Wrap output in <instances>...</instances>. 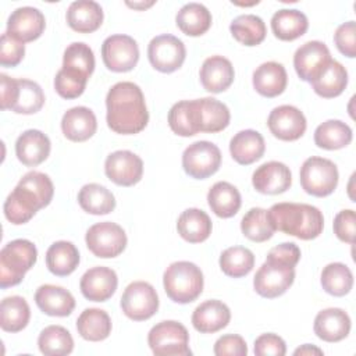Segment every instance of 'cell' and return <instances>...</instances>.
Masks as SVG:
<instances>
[{
	"label": "cell",
	"mask_w": 356,
	"mask_h": 356,
	"mask_svg": "<svg viewBox=\"0 0 356 356\" xmlns=\"http://www.w3.org/2000/svg\"><path fill=\"white\" fill-rule=\"evenodd\" d=\"M44 104V93L39 83L29 79H17V89L11 111L17 114H35Z\"/></svg>",
	"instance_id": "cell-41"
},
{
	"label": "cell",
	"mask_w": 356,
	"mask_h": 356,
	"mask_svg": "<svg viewBox=\"0 0 356 356\" xmlns=\"http://www.w3.org/2000/svg\"><path fill=\"white\" fill-rule=\"evenodd\" d=\"M310 83L318 96L332 99L345 90L348 85V71L339 61L331 58Z\"/></svg>",
	"instance_id": "cell-31"
},
{
	"label": "cell",
	"mask_w": 356,
	"mask_h": 356,
	"mask_svg": "<svg viewBox=\"0 0 356 356\" xmlns=\"http://www.w3.org/2000/svg\"><path fill=\"white\" fill-rule=\"evenodd\" d=\"M120 305L128 318L143 321L153 317L159 310V296L149 282L134 281L125 288Z\"/></svg>",
	"instance_id": "cell-11"
},
{
	"label": "cell",
	"mask_w": 356,
	"mask_h": 356,
	"mask_svg": "<svg viewBox=\"0 0 356 356\" xmlns=\"http://www.w3.org/2000/svg\"><path fill=\"white\" fill-rule=\"evenodd\" d=\"M35 302L47 316L67 317L75 309V299L70 291L63 286L44 284L36 289Z\"/></svg>",
	"instance_id": "cell-24"
},
{
	"label": "cell",
	"mask_w": 356,
	"mask_h": 356,
	"mask_svg": "<svg viewBox=\"0 0 356 356\" xmlns=\"http://www.w3.org/2000/svg\"><path fill=\"white\" fill-rule=\"evenodd\" d=\"M299 179L306 193L324 197L335 191L339 174L334 161L324 157L312 156L303 161Z\"/></svg>",
	"instance_id": "cell-6"
},
{
	"label": "cell",
	"mask_w": 356,
	"mask_h": 356,
	"mask_svg": "<svg viewBox=\"0 0 356 356\" xmlns=\"http://www.w3.org/2000/svg\"><path fill=\"white\" fill-rule=\"evenodd\" d=\"M353 134L348 124L339 120H328L314 131V143L325 150H338L352 142Z\"/></svg>",
	"instance_id": "cell-40"
},
{
	"label": "cell",
	"mask_w": 356,
	"mask_h": 356,
	"mask_svg": "<svg viewBox=\"0 0 356 356\" xmlns=\"http://www.w3.org/2000/svg\"><path fill=\"white\" fill-rule=\"evenodd\" d=\"M38 346L46 356H64L72 352L74 339L67 328L61 325H47L39 334Z\"/></svg>",
	"instance_id": "cell-43"
},
{
	"label": "cell",
	"mask_w": 356,
	"mask_h": 356,
	"mask_svg": "<svg viewBox=\"0 0 356 356\" xmlns=\"http://www.w3.org/2000/svg\"><path fill=\"white\" fill-rule=\"evenodd\" d=\"M193 107V120L199 132L216 134L225 129L229 124L231 114L228 107L214 99L203 97L192 100Z\"/></svg>",
	"instance_id": "cell-18"
},
{
	"label": "cell",
	"mask_w": 356,
	"mask_h": 356,
	"mask_svg": "<svg viewBox=\"0 0 356 356\" xmlns=\"http://www.w3.org/2000/svg\"><path fill=\"white\" fill-rule=\"evenodd\" d=\"M147 343L157 356H189V334L185 325L174 320L160 321L147 334Z\"/></svg>",
	"instance_id": "cell-7"
},
{
	"label": "cell",
	"mask_w": 356,
	"mask_h": 356,
	"mask_svg": "<svg viewBox=\"0 0 356 356\" xmlns=\"http://www.w3.org/2000/svg\"><path fill=\"white\" fill-rule=\"evenodd\" d=\"M264 138L254 129L239 131L232 136L229 142V153L232 159L242 165H249L260 160L264 154Z\"/></svg>",
	"instance_id": "cell-30"
},
{
	"label": "cell",
	"mask_w": 356,
	"mask_h": 356,
	"mask_svg": "<svg viewBox=\"0 0 356 356\" xmlns=\"http://www.w3.org/2000/svg\"><path fill=\"white\" fill-rule=\"evenodd\" d=\"M231 320L229 307L217 299L200 303L192 314V325L202 334H213L228 325Z\"/></svg>",
	"instance_id": "cell-25"
},
{
	"label": "cell",
	"mask_w": 356,
	"mask_h": 356,
	"mask_svg": "<svg viewBox=\"0 0 356 356\" xmlns=\"http://www.w3.org/2000/svg\"><path fill=\"white\" fill-rule=\"evenodd\" d=\"M211 220L200 209H186L177 221V231L189 243L204 242L211 234Z\"/></svg>",
	"instance_id": "cell-33"
},
{
	"label": "cell",
	"mask_w": 356,
	"mask_h": 356,
	"mask_svg": "<svg viewBox=\"0 0 356 356\" xmlns=\"http://www.w3.org/2000/svg\"><path fill=\"white\" fill-rule=\"evenodd\" d=\"M76 331L86 341H103L111 332L110 316L107 312L97 307L85 309L76 320Z\"/></svg>",
	"instance_id": "cell-36"
},
{
	"label": "cell",
	"mask_w": 356,
	"mask_h": 356,
	"mask_svg": "<svg viewBox=\"0 0 356 356\" xmlns=\"http://www.w3.org/2000/svg\"><path fill=\"white\" fill-rule=\"evenodd\" d=\"M46 26L44 15L35 7H18L7 19V33L14 39L26 43L33 42L43 33Z\"/></svg>",
	"instance_id": "cell-17"
},
{
	"label": "cell",
	"mask_w": 356,
	"mask_h": 356,
	"mask_svg": "<svg viewBox=\"0 0 356 356\" xmlns=\"http://www.w3.org/2000/svg\"><path fill=\"white\" fill-rule=\"evenodd\" d=\"M229 31L235 40L245 46L260 44L267 33L264 21L254 14H243L234 18Z\"/></svg>",
	"instance_id": "cell-42"
},
{
	"label": "cell",
	"mask_w": 356,
	"mask_h": 356,
	"mask_svg": "<svg viewBox=\"0 0 356 356\" xmlns=\"http://www.w3.org/2000/svg\"><path fill=\"white\" fill-rule=\"evenodd\" d=\"M107 178L120 186H132L142 179L143 161L129 150H117L107 156L104 161Z\"/></svg>",
	"instance_id": "cell-14"
},
{
	"label": "cell",
	"mask_w": 356,
	"mask_h": 356,
	"mask_svg": "<svg viewBox=\"0 0 356 356\" xmlns=\"http://www.w3.org/2000/svg\"><path fill=\"white\" fill-rule=\"evenodd\" d=\"M68 26L78 33H90L103 22V8L93 0L72 1L65 14Z\"/></svg>",
	"instance_id": "cell-27"
},
{
	"label": "cell",
	"mask_w": 356,
	"mask_h": 356,
	"mask_svg": "<svg viewBox=\"0 0 356 356\" xmlns=\"http://www.w3.org/2000/svg\"><path fill=\"white\" fill-rule=\"evenodd\" d=\"M97 120L95 113L85 107L76 106L67 110L61 118V131L72 142H85L96 134Z\"/></svg>",
	"instance_id": "cell-26"
},
{
	"label": "cell",
	"mask_w": 356,
	"mask_h": 356,
	"mask_svg": "<svg viewBox=\"0 0 356 356\" xmlns=\"http://www.w3.org/2000/svg\"><path fill=\"white\" fill-rule=\"evenodd\" d=\"M267 125L275 138L292 142L303 136L307 122L305 114L298 107L282 104L273 108L267 118Z\"/></svg>",
	"instance_id": "cell-15"
},
{
	"label": "cell",
	"mask_w": 356,
	"mask_h": 356,
	"mask_svg": "<svg viewBox=\"0 0 356 356\" xmlns=\"http://www.w3.org/2000/svg\"><path fill=\"white\" fill-rule=\"evenodd\" d=\"M38 260L36 246L28 239H14L0 250V286L18 285Z\"/></svg>",
	"instance_id": "cell-5"
},
{
	"label": "cell",
	"mask_w": 356,
	"mask_h": 356,
	"mask_svg": "<svg viewBox=\"0 0 356 356\" xmlns=\"http://www.w3.org/2000/svg\"><path fill=\"white\" fill-rule=\"evenodd\" d=\"M313 330L325 342H339L349 335L350 317L339 307H328L317 313Z\"/></svg>",
	"instance_id": "cell-21"
},
{
	"label": "cell",
	"mask_w": 356,
	"mask_h": 356,
	"mask_svg": "<svg viewBox=\"0 0 356 356\" xmlns=\"http://www.w3.org/2000/svg\"><path fill=\"white\" fill-rule=\"evenodd\" d=\"M31 318L28 302L18 295L7 296L0 305V327L6 332L22 331Z\"/></svg>",
	"instance_id": "cell-39"
},
{
	"label": "cell",
	"mask_w": 356,
	"mask_h": 356,
	"mask_svg": "<svg viewBox=\"0 0 356 356\" xmlns=\"http://www.w3.org/2000/svg\"><path fill=\"white\" fill-rule=\"evenodd\" d=\"M254 266V254L243 246L227 248L220 256L221 271L232 278L248 275Z\"/></svg>",
	"instance_id": "cell-44"
},
{
	"label": "cell",
	"mask_w": 356,
	"mask_h": 356,
	"mask_svg": "<svg viewBox=\"0 0 356 356\" xmlns=\"http://www.w3.org/2000/svg\"><path fill=\"white\" fill-rule=\"evenodd\" d=\"M295 281V267L266 257V261L257 270L253 278L254 291L267 299L284 295Z\"/></svg>",
	"instance_id": "cell-8"
},
{
	"label": "cell",
	"mask_w": 356,
	"mask_h": 356,
	"mask_svg": "<svg viewBox=\"0 0 356 356\" xmlns=\"http://www.w3.org/2000/svg\"><path fill=\"white\" fill-rule=\"evenodd\" d=\"M268 259H275L280 261H284L292 267L298 264L300 260V249L293 242H284L281 245H277L270 249L267 253Z\"/></svg>",
	"instance_id": "cell-54"
},
{
	"label": "cell",
	"mask_w": 356,
	"mask_h": 356,
	"mask_svg": "<svg viewBox=\"0 0 356 356\" xmlns=\"http://www.w3.org/2000/svg\"><path fill=\"white\" fill-rule=\"evenodd\" d=\"M213 352L216 356H246L248 345L241 335L227 334L216 341Z\"/></svg>",
	"instance_id": "cell-51"
},
{
	"label": "cell",
	"mask_w": 356,
	"mask_h": 356,
	"mask_svg": "<svg viewBox=\"0 0 356 356\" xmlns=\"http://www.w3.org/2000/svg\"><path fill=\"white\" fill-rule=\"evenodd\" d=\"M241 231L242 234L253 241V242H266L274 235V228L271 227L267 210L261 207H252L241 221Z\"/></svg>",
	"instance_id": "cell-46"
},
{
	"label": "cell",
	"mask_w": 356,
	"mask_h": 356,
	"mask_svg": "<svg viewBox=\"0 0 356 356\" xmlns=\"http://www.w3.org/2000/svg\"><path fill=\"white\" fill-rule=\"evenodd\" d=\"M102 58L110 71L128 72L139 61L138 43L128 35H111L102 44Z\"/></svg>",
	"instance_id": "cell-13"
},
{
	"label": "cell",
	"mask_w": 356,
	"mask_h": 356,
	"mask_svg": "<svg viewBox=\"0 0 356 356\" xmlns=\"http://www.w3.org/2000/svg\"><path fill=\"white\" fill-rule=\"evenodd\" d=\"M331 60L330 50L320 40H310L299 46L293 54V67L298 76L305 82H312Z\"/></svg>",
	"instance_id": "cell-16"
},
{
	"label": "cell",
	"mask_w": 356,
	"mask_h": 356,
	"mask_svg": "<svg viewBox=\"0 0 356 356\" xmlns=\"http://www.w3.org/2000/svg\"><path fill=\"white\" fill-rule=\"evenodd\" d=\"M78 203L81 209L89 214L103 216L115 209L114 195L100 184H86L78 193Z\"/></svg>",
	"instance_id": "cell-38"
},
{
	"label": "cell",
	"mask_w": 356,
	"mask_h": 356,
	"mask_svg": "<svg viewBox=\"0 0 356 356\" xmlns=\"http://www.w3.org/2000/svg\"><path fill=\"white\" fill-rule=\"evenodd\" d=\"M175 24L188 36H200L211 26V14L200 3H188L177 13Z\"/></svg>",
	"instance_id": "cell-37"
},
{
	"label": "cell",
	"mask_w": 356,
	"mask_h": 356,
	"mask_svg": "<svg viewBox=\"0 0 356 356\" xmlns=\"http://www.w3.org/2000/svg\"><path fill=\"white\" fill-rule=\"evenodd\" d=\"M309 28L307 17L296 8H282L271 17V29L280 40L291 42L306 33Z\"/></svg>",
	"instance_id": "cell-32"
},
{
	"label": "cell",
	"mask_w": 356,
	"mask_h": 356,
	"mask_svg": "<svg viewBox=\"0 0 356 356\" xmlns=\"http://www.w3.org/2000/svg\"><path fill=\"white\" fill-rule=\"evenodd\" d=\"M107 125L121 135H134L145 129L149 111L142 89L134 82H117L106 96Z\"/></svg>",
	"instance_id": "cell-1"
},
{
	"label": "cell",
	"mask_w": 356,
	"mask_h": 356,
	"mask_svg": "<svg viewBox=\"0 0 356 356\" xmlns=\"http://www.w3.org/2000/svg\"><path fill=\"white\" fill-rule=\"evenodd\" d=\"M53 195L54 186L49 175L40 171H29L7 196L3 206L4 216L11 224H25L36 211L50 204Z\"/></svg>",
	"instance_id": "cell-2"
},
{
	"label": "cell",
	"mask_w": 356,
	"mask_h": 356,
	"mask_svg": "<svg viewBox=\"0 0 356 356\" xmlns=\"http://www.w3.org/2000/svg\"><path fill=\"white\" fill-rule=\"evenodd\" d=\"M334 42L337 49L346 57H356V24L355 21H348L341 24L335 33Z\"/></svg>",
	"instance_id": "cell-49"
},
{
	"label": "cell",
	"mask_w": 356,
	"mask_h": 356,
	"mask_svg": "<svg viewBox=\"0 0 356 356\" xmlns=\"http://www.w3.org/2000/svg\"><path fill=\"white\" fill-rule=\"evenodd\" d=\"M253 350L257 356H284L286 353V345L277 334L267 332L256 338Z\"/></svg>",
	"instance_id": "cell-52"
},
{
	"label": "cell",
	"mask_w": 356,
	"mask_h": 356,
	"mask_svg": "<svg viewBox=\"0 0 356 356\" xmlns=\"http://www.w3.org/2000/svg\"><path fill=\"white\" fill-rule=\"evenodd\" d=\"M293 355H323V350L314 345H309V343H305L302 345L300 348L295 349Z\"/></svg>",
	"instance_id": "cell-56"
},
{
	"label": "cell",
	"mask_w": 356,
	"mask_h": 356,
	"mask_svg": "<svg viewBox=\"0 0 356 356\" xmlns=\"http://www.w3.org/2000/svg\"><path fill=\"white\" fill-rule=\"evenodd\" d=\"M200 82L210 93H221L227 90L235 78L232 63L222 56H211L206 58L200 67Z\"/></svg>",
	"instance_id": "cell-23"
},
{
	"label": "cell",
	"mask_w": 356,
	"mask_h": 356,
	"mask_svg": "<svg viewBox=\"0 0 356 356\" xmlns=\"http://www.w3.org/2000/svg\"><path fill=\"white\" fill-rule=\"evenodd\" d=\"M267 217L274 231L303 241L317 238L324 228L323 213L316 206L306 203H275L267 210Z\"/></svg>",
	"instance_id": "cell-3"
},
{
	"label": "cell",
	"mask_w": 356,
	"mask_h": 356,
	"mask_svg": "<svg viewBox=\"0 0 356 356\" xmlns=\"http://www.w3.org/2000/svg\"><path fill=\"white\" fill-rule=\"evenodd\" d=\"M221 165V152L209 140H197L182 153L184 171L195 179H206L216 174Z\"/></svg>",
	"instance_id": "cell-10"
},
{
	"label": "cell",
	"mask_w": 356,
	"mask_h": 356,
	"mask_svg": "<svg viewBox=\"0 0 356 356\" xmlns=\"http://www.w3.org/2000/svg\"><path fill=\"white\" fill-rule=\"evenodd\" d=\"M203 273L191 261L171 263L163 275V285L167 296L175 303H191L196 300L203 291Z\"/></svg>",
	"instance_id": "cell-4"
},
{
	"label": "cell",
	"mask_w": 356,
	"mask_h": 356,
	"mask_svg": "<svg viewBox=\"0 0 356 356\" xmlns=\"http://www.w3.org/2000/svg\"><path fill=\"white\" fill-rule=\"evenodd\" d=\"M253 188L263 195L286 192L292 185V174L281 161H267L257 167L252 175Z\"/></svg>",
	"instance_id": "cell-20"
},
{
	"label": "cell",
	"mask_w": 356,
	"mask_h": 356,
	"mask_svg": "<svg viewBox=\"0 0 356 356\" xmlns=\"http://www.w3.org/2000/svg\"><path fill=\"white\" fill-rule=\"evenodd\" d=\"M88 249L102 259L117 257L127 248V234L115 222L103 221L93 224L85 235Z\"/></svg>",
	"instance_id": "cell-9"
},
{
	"label": "cell",
	"mask_w": 356,
	"mask_h": 356,
	"mask_svg": "<svg viewBox=\"0 0 356 356\" xmlns=\"http://www.w3.org/2000/svg\"><path fill=\"white\" fill-rule=\"evenodd\" d=\"M207 203L217 217L229 218L239 211L242 199L239 191L232 184L218 181L210 188L207 193Z\"/></svg>",
	"instance_id": "cell-34"
},
{
	"label": "cell",
	"mask_w": 356,
	"mask_h": 356,
	"mask_svg": "<svg viewBox=\"0 0 356 356\" xmlns=\"http://www.w3.org/2000/svg\"><path fill=\"white\" fill-rule=\"evenodd\" d=\"M25 54V46L22 42L14 39L7 32L0 38V64L3 67H15L21 63Z\"/></svg>",
	"instance_id": "cell-48"
},
{
	"label": "cell",
	"mask_w": 356,
	"mask_h": 356,
	"mask_svg": "<svg viewBox=\"0 0 356 356\" xmlns=\"http://www.w3.org/2000/svg\"><path fill=\"white\" fill-rule=\"evenodd\" d=\"M253 88L264 97H275L281 95L288 83V75L282 64L267 61L253 71Z\"/></svg>",
	"instance_id": "cell-28"
},
{
	"label": "cell",
	"mask_w": 356,
	"mask_h": 356,
	"mask_svg": "<svg viewBox=\"0 0 356 356\" xmlns=\"http://www.w3.org/2000/svg\"><path fill=\"white\" fill-rule=\"evenodd\" d=\"M320 282L327 293L345 296L353 286V274L343 263H330L323 268Z\"/></svg>",
	"instance_id": "cell-45"
},
{
	"label": "cell",
	"mask_w": 356,
	"mask_h": 356,
	"mask_svg": "<svg viewBox=\"0 0 356 356\" xmlns=\"http://www.w3.org/2000/svg\"><path fill=\"white\" fill-rule=\"evenodd\" d=\"M95 70V56L92 49L83 42L71 43L63 56L61 71L68 76L88 82Z\"/></svg>",
	"instance_id": "cell-29"
},
{
	"label": "cell",
	"mask_w": 356,
	"mask_h": 356,
	"mask_svg": "<svg viewBox=\"0 0 356 356\" xmlns=\"http://www.w3.org/2000/svg\"><path fill=\"white\" fill-rule=\"evenodd\" d=\"M86 88V82L68 76L65 72L58 70L54 78V89L63 99H76Z\"/></svg>",
	"instance_id": "cell-53"
},
{
	"label": "cell",
	"mask_w": 356,
	"mask_h": 356,
	"mask_svg": "<svg viewBox=\"0 0 356 356\" xmlns=\"http://www.w3.org/2000/svg\"><path fill=\"white\" fill-rule=\"evenodd\" d=\"M117 285L118 278L115 271L104 266H96L86 270L79 282L82 295L92 302L108 300L114 295Z\"/></svg>",
	"instance_id": "cell-19"
},
{
	"label": "cell",
	"mask_w": 356,
	"mask_h": 356,
	"mask_svg": "<svg viewBox=\"0 0 356 356\" xmlns=\"http://www.w3.org/2000/svg\"><path fill=\"white\" fill-rule=\"evenodd\" d=\"M51 143L46 134L39 129L22 132L15 142L17 159L26 167H35L43 163L50 154Z\"/></svg>",
	"instance_id": "cell-22"
},
{
	"label": "cell",
	"mask_w": 356,
	"mask_h": 356,
	"mask_svg": "<svg viewBox=\"0 0 356 356\" xmlns=\"http://www.w3.org/2000/svg\"><path fill=\"white\" fill-rule=\"evenodd\" d=\"M79 264V252L72 242L57 241L46 252V266L57 277H65Z\"/></svg>",
	"instance_id": "cell-35"
},
{
	"label": "cell",
	"mask_w": 356,
	"mask_h": 356,
	"mask_svg": "<svg viewBox=\"0 0 356 356\" xmlns=\"http://www.w3.org/2000/svg\"><path fill=\"white\" fill-rule=\"evenodd\" d=\"M332 228H334V234L339 241L352 245L355 242V235H356L355 211L350 209L341 210L334 218Z\"/></svg>",
	"instance_id": "cell-50"
},
{
	"label": "cell",
	"mask_w": 356,
	"mask_h": 356,
	"mask_svg": "<svg viewBox=\"0 0 356 356\" xmlns=\"http://www.w3.org/2000/svg\"><path fill=\"white\" fill-rule=\"evenodd\" d=\"M154 4V1H149V3H131V1H127V6L128 7H132V8H138V10H145V8H147V7H150V6H153Z\"/></svg>",
	"instance_id": "cell-57"
},
{
	"label": "cell",
	"mask_w": 356,
	"mask_h": 356,
	"mask_svg": "<svg viewBox=\"0 0 356 356\" xmlns=\"http://www.w3.org/2000/svg\"><path fill=\"white\" fill-rule=\"evenodd\" d=\"M0 82H1V89H0V96H1V110H10L11 104L14 102L15 96V89H17V79L10 78L6 74H0Z\"/></svg>",
	"instance_id": "cell-55"
},
{
	"label": "cell",
	"mask_w": 356,
	"mask_h": 356,
	"mask_svg": "<svg viewBox=\"0 0 356 356\" xmlns=\"http://www.w3.org/2000/svg\"><path fill=\"white\" fill-rule=\"evenodd\" d=\"M168 125L171 131L179 136H193L199 131L193 120L192 100H181L168 111Z\"/></svg>",
	"instance_id": "cell-47"
},
{
	"label": "cell",
	"mask_w": 356,
	"mask_h": 356,
	"mask_svg": "<svg viewBox=\"0 0 356 356\" xmlns=\"http://www.w3.org/2000/svg\"><path fill=\"white\" fill-rule=\"evenodd\" d=\"M147 57L154 70L170 74L182 67L186 57V49L181 39L164 33L150 40L147 46Z\"/></svg>",
	"instance_id": "cell-12"
}]
</instances>
